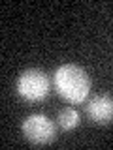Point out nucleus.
Here are the masks:
<instances>
[{
	"label": "nucleus",
	"instance_id": "f257e3e1",
	"mask_svg": "<svg viewBox=\"0 0 113 150\" xmlns=\"http://www.w3.org/2000/svg\"><path fill=\"white\" fill-rule=\"evenodd\" d=\"M55 90L70 103H83L91 92V79L81 66L64 64L53 75Z\"/></svg>",
	"mask_w": 113,
	"mask_h": 150
},
{
	"label": "nucleus",
	"instance_id": "f03ea898",
	"mask_svg": "<svg viewBox=\"0 0 113 150\" xmlns=\"http://www.w3.org/2000/svg\"><path fill=\"white\" fill-rule=\"evenodd\" d=\"M17 92L25 101H41L51 92V79L41 69H26L17 79Z\"/></svg>",
	"mask_w": 113,
	"mask_h": 150
},
{
	"label": "nucleus",
	"instance_id": "7ed1b4c3",
	"mask_svg": "<svg viewBox=\"0 0 113 150\" xmlns=\"http://www.w3.org/2000/svg\"><path fill=\"white\" fill-rule=\"evenodd\" d=\"M21 131L26 141L32 144L44 146V144H51L56 139V128L53 120L45 115H30L23 120Z\"/></svg>",
	"mask_w": 113,
	"mask_h": 150
},
{
	"label": "nucleus",
	"instance_id": "20e7f679",
	"mask_svg": "<svg viewBox=\"0 0 113 150\" xmlns=\"http://www.w3.org/2000/svg\"><path fill=\"white\" fill-rule=\"evenodd\" d=\"M85 111H87L89 120L94 122V124H100V126L111 124L113 122V96L98 94L87 103Z\"/></svg>",
	"mask_w": 113,
	"mask_h": 150
},
{
	"label": "nucleus",
	"instance_id": "39448f33",
	"mask_svg": "<svg viewBox=\"0 0 113 150\" xmlns=\"http://www.w3.org/2000/svg\"><path fill=\"white\" fill-rule=\"evenodd\" d=\"M56 122H59V126L64 131H70V129H74V128L79 126L81 116H79V112L75 111L74 107H64V109L59 112V116H56Z\"/></svg>",
	"mask_w": 113,
	"mask_h": 150
}]
</instances>
